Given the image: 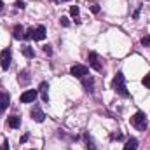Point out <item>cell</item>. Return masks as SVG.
Listing matches in <instances>:
<instances>
[{
  "label": "cell",
  "instance_id": "15",
  "mask_svg": "<svg viewBox=\"0 0 150 150\" xmlns=\"http://www.w3.org/2000/svg\"><path fill=\"white\" fill-rule=\"evenodd\" d=\"M124 150H138V140L136 138H129L124 145Z\"/></svg>",
  "mask_w": 150,
  "mask_h": 150
},
{
  "label": "cell",
  "instance_id": "20",
  "mask_svg": "<svg viewBox=\"0 0 150 150\" xmlns=\"http://www.w3.org/2000/svg\"><path fill=\"white\" fill-rule=\"evenodd\" d=\"M143 86H145L147 89H150V74H147L143 77Z\"/></svg>",
  "mask_w": 150,
  "mask_h": 150
},
{
  "label": "cell",
  "instance_id": "30",
  "mask_svg": "<svg viewBox=\"0 0 150 150\" xmlns=\"http://www.w3.org/2000/svg\"><path fill=\"white\" fill-rule=\"evenodd\" d=\"M32 150H33V149H32Z\"/></svg>",
  "mask_w": 150,
  "mask_h": 150
},
{
  "label": "cell",
  "instance_id": "19",
  "mask_svg": "<svg viewBox=\"0 0 150 150\" xmlns=\"http://www.w3.org/2000/svg\"><path fill=\"white\" fill-rule=\"evenodd\" d=\"M142 44L150 49V35H143V37H142Z\"/></svg>",
  "mask_w": 150,
  "mask_h": 150
},
{
  "label": "cell",
  "instance_id": "28",
  "mask_svg": "<svg viewBox=\"0 0 150 150\" xmlns=\"http://www.w3.org/2000/svg\"><path fill=\"white\" fill-rule=\"evenodd\" d=\"M2 11H4V2L0 0V12H2Z\"/></svg>",
  "mask_w": 150,
  "mask_h": 150
},
{
  "label": "cell",
  "instance_id": "9",
  "mask_svg": "<svg viewBox=\"0 0 150 150\" xmlns=\"http://www.w3.org/2000/svg\"><path fill=\"white\" fill-rule=\"evenodd\" d=\"M38 93H40L42 101H44V103H49V84H47V82H42V84H40Z\"/></svg>",
  "mask_w": 150,
  "mask_h": 150
},
{
  "label": "cell",
  "instance_id": "8",
  "mask_svg": "<svg viewBox=\"0 0 150 150\" xmlns=\"http://www.w3.org/2000/svg\"><path fill=\"white\" fill-rule=\"evenodd\" d=\"M9 103H11V98L7 93L0 91V113H4L7 108H9Z\"/></svg>",
  "mask_w": 150,
  "mask_h": 150
},
{
  "label": "cell",
  "instance_id": "13",
  "mask_svg": "<svg viewBox=\"0 0 150 150\" xmlns=\"http://www.w3.org/2000/svg\"><path fill=\"white\" fill-rule=\"evenodd\" d=\"M30 80H32V77H30V72H28V70H23L21 74L18 75V82H19L21 86H26Z\"/></svg>",
  "mask_w": 150,
  "mask_h": 150
},
{
  "label": "cell",
  "instance_id": "21",
  "mask_svg": "<svg viewBox=\"0 0 150 150\" xmlns=\"http://www.w3.org/2000/svg\"><path fill=\"white\" fill-rule=\"evenodd\" d=\"M59 23H61L63 26H70V21H68V18H65V16H61V19H59Z\"/></svg>",
  "mask_w": 150,
  "mask_h": 150
},
{
  "label": "cell",
  "instance_id": "24",
  "mask_svg": "<svg viewBox=\"0 0 150 150\" xmlns=\"http://www.w3.org/2000/svg\"><path fill=\"white\" fill-rule=\"evenodd\" d=\"M0 150H11V149H9V142H7V140H5V142L2 143V147H0Z\"/></svg>",
  "mask_w": 150,
  "mask_h": 150
},
{
  "label": "cell",
  "instance_id": "10",
  "mask_svg": "<svg viewBox=\"0 0 150 150\" xmlns=\"http://www.w3.org/2000/svg\"><path fill=\"white\" fill-rule=\"evenodd\" d=\"M82 80V86L86 87V91L87 93H93L94 91V80H93V77H89V75H86L84 79H80Z\"/></svg>",
  "mask_w": 150,
  "mask_h": 150
},
{
  "label": "cell",
  "instance_id": "25",
  "mask_svg": "<svg viewBox=\"0 0 150 150\" xmlns=\"http://www.w3.org/2000/svg\"><path fill=\"white\" fill-rule=\"evenodd\" d=\"M16 7H18V9H25V4H23L21 0H18V2H16Z\"/></svg>",
  "mask_w": 150,
  "mask_h": 150
},
{
  "label": "cell",
  "instance_id": "18",
  "mask_svg": "<svg viewBox=\"0 0 150 150\" xmlns=\"http://www.w3.org/2000/svg\"><path fill=\"white\" fill-rule=\"evenodd\" d=\"M79 12H80V11H79V7H77V5H72V7H70V14L75 18V21H77V23H80V19H77V18H79Z\"/></svg>",
  "mask_w": 150,
  "mask_h": 150
},
{
  "label": "cell",
  "instance_id": "22",
  "mask_svg": "<svg viewBox=\"0 0 150 150\" xmlns=\"http://www.w3.org/2000/svg\"><path fill=\"white\" fill-rule=\"evenodd\" d=\"M91 11H93L94 14H98V12H100V7H98V4H91Z\"/></svg>",
  "mask_w": 150,
  "mask_h": 150
},
{
  "label": "cell",
  "instance_id": "16",
  "mask_svg": "<svg viewBox=\"0 0 150 150\" xmlns=\"http://www.w3.org/2000/svg\"><path fill=\"white\" fill-rule=\"evenodd\" d=\"M84 140H86V149L87 150H96V147H94V142H93V138L86 133L84 134Z\"/></svg>",
  "mask_w": 150,
  "mask_h": 150
},
{
  "label": "cell",
  "instance_id": "11",
  "mask_svg": "<svg viewBox=\"0 0 150 150\" xmlns=\"http://www.w3.org/2000/svg\"><path fill=\"white\" fill-rule=\"evenodd\" d=\"M7 124H9L11 129H18V127L21 126V117H18V115H11V117L7 119Z\"/></svg>",
  "mask_w": 150,
  "mask_h": 150
},
{
  "label": "cell",
  "instance_id": "17",
  "mask_svg": "<svg viewBox=\"0 0 150 150\" xmlns=\"http://www.w3.org/2000/svg\"><path fill=\"white\" fill-rule=\"evenodd\" d=\"M21 51H23V54H25L26 58H30V59L35 56V51H33V47H30V45H23V49H21Z\"/></svg>",
  "mask_w": 150,
  "mask_h": 150
},
{
  "label": "cell",
  "instance_id": "12",
  "mask_svg": "<svg viewBox=\"0 0 150 150\" xmlns=\"http://www.w3.org/2000/svg\"><path fill=\"white\" fill-rule=\"evenodd\" d=\"M12 37L16 38V40H23V38H25V30H23L21 25H14V28H12Z\"/></svg>",
  "mask_w": 150,
  "mask_h": 150
},
{
  "label": "cell",
  "instance_id": "4",
  "mask_svg": "<svg viewBox=\"0 0 150 150\" xmlns=\"http://www.w3.org/2000/svg\"><path fill=\"white\" fill-rule=\"evenodd\" d=\"M70 74L74 75V77H77V79H84L86 75L89 74V68L86 65H74L70 68Z\"/></svg>",
  "mask_w": 150,
  "mask_h": 150
},
{
  "label": "cell",
  "instance_id": "26",
  "mask_svg": "<svg viewBox=\"0 0 150 150\" xmlns=\"http://www.w3.org/2000/svg\"><path fill=\"white\" fill-rule=\"evenodd\" d=\"M122 138V134L120 133H117V134H112V140H120Z\"/></svg>",
  "mask_w": 150,
  "mask_h": 150
},
{
  "label": "cell",
  "instance_id": "27",
  "mask_svg": "<svg viewBox=\"0 0 150 150\" xmlns=\"http://www.w3.org/2000/svg\"><path fill=\"white\" fill-rule=\"evenodd\" d=\"M26 140H28V134H23V138H21V143H25Z\"/></svg>",
  "mask_w": 150,
  "mask_h": 150
},
{
  "label": "cell",
  "instance_id": "2",
  "mask_svg": "<svg viewBox=\"0 0 150 150\" xmlns=\"http://www.w3.org/2000/svg\"><path fill=\"white\" fill-rule=\"evenodd\" d=\"M131 124L138 129V131H145L147 129V117H145V113L143 112H136L133 117H131Z\"/></svg>",
  "mask_w": 150,
  "mask_h": 150
},
{
  "label": "cell",
  "instance_id": "1",
  "mask_svg": "<svg viewBox=\"0 0 150 150\" xmlns=\"http://www.w3.org/2000/svg\"><path fill=\"white\" fill-rule=\"evenodd\" d=\"M112 89L117 93V94H119V96H122V98H127V96H129L122 72H117V75L113 77V80H112Z\"/></svg>",
  "mask_w": 150,
  "mask_h": 150
},
{
  "label": "cell",
  "instance_id": "5",
  "mask_svg": "<svg viewBox=\"0 0 150 150\" xmlns=\"http://www.w3.org/2000/svg\"><path fill=\"white\" fill-rule=\"evenodd\" d=\"M0 67L4 70H9V67H11V49H4L0 52Z\"/></svg>",
  "mask_w": 150,
  "mask_h": 150
},
{
  "label": "cell",
  "instance_id": "6",
  "mask_svg": "<svg viewBox=\"0 0 150 150\" xmlns=\"http://www.w3.org/2000/svg\"><path fill=\"white\" fill-rule=\"evenodd\" d=\"M37 96H38V91H35V89L25 91V93L21 94V103H33Z\"/></svg>",
  "mask_w": 150,
  "mask_h": 150
},
{
  "label": "cell",
  "instance_id": "29",
  "mask_svg": "<svg viewBox=\"0 0 150 150\" xmlns=\"http://www.w3.org/2000/svg\"><path fill=\"white\" fill-rule=\"evenodd\" d=\"M58 2H68V0H58Z\"/></svg>",
  "mask_w": 150,
  "mask_h": 150
},
{
  "label": "cell",
  "instance_id": "23",
  "mask_svg": "<svg viewBox=\"0 0 150 150\" xmlns=\"http://www.w3.org/2000/svg\"><path fill=\"white\" fill-rule=\"evenodd\" d=\"M44 52L51 56V54H52V49H51V45H45V47H44Z\"/></svg>",
  "mask_w": 150,
  "mask_h": 150
},
{
  "label": "cell",
  "instance_id": "3",
  "mask_svg": "<svg viewBox=\"0 0 150 150\" xmlns=\"http://www.w3.org/2000/svg\"><path fill=\"white\" fill-rule=\"evenodd\" d=\"M87 61H89V67H91L93 70H96V72H101V68H103V63H101V58H100L96 52H89V54H87Z\"/></svg>",
  "mask_w": 150,
  "mask_h": 150
},
{
  "label": "cell",
  "instance_id": "14",
  "mask_svg": "<svg viewBox=\"0 0 150 150\" xmlns=\"http://www.w3.org/2000/svg\"><path fill=\"white\" fill-rule=\"evenodd\" d=\"M44 38H45V28L42 25L33 28V40H44Z\"/></svg>",
  "mask_w": 150,
  "mask_h": 150
},
{
  "label": "cell",
  "instance_id": "7",
  "mask_svg": "<svg viewBox=\"0 0 150 150\" xmlns=\"http://www.w3.org/2000/svg\"><path fill=\"white\" fill-rule=\"evenodd\" d=\"M30 115H32V119H33L35 122H44V119H45V115H44L42 108H40L38 105H33V108H32Z\"/></svg>",
  "mask_w": 150,
  "mask_h": 150
}]
</instances>
